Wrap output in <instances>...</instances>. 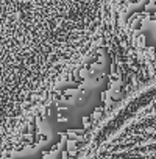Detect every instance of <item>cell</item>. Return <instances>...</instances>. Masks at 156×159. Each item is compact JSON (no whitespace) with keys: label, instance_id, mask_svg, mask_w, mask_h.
Returning a JSON list of instances; mask_svg holds the SVG:
<instances>
[{"label":"cell","instance_id":"1","mask_svg":"<svg viewBox=\"0 0 156 159\" xmlns=\"http://www.w3.org/2000/svg\"><path fill=\"white\" fill-rule=\"evenodd\" d=\"M108 0H0V159L97 45Z\"/></svg>","mask_w":156,"mask_h":159}]
</instances>
